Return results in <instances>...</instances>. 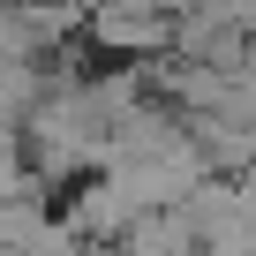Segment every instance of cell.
Returning <instances> with one entry per match:
<instances>
[{
    "label": "cell",
    "instance_id": "1",
    "mask_svg": "<svg viewBox=\"0 0 256 256\" xmlns=\"http://www.w3.org/2000/svg\"><path fill=\"white\" fill-rule=\"evenodd\" d=\"M83 30L113 60H151V53H166L174 16H166V0H90V23Z\"/></svg>",
    "mask_w": 256,
    "mask_h": 256
},
{
    "label": "cell",
    "instance_id": "2",
    "mask_svg": "<svg viewBox=\"0 0 256 256\" xmlns=\"http://www.w3.org/2000/svg\"><path fill=\"white\" fill-rule=\"evenodd\" d=\"M38 98H46V68L38 60H0V128H23Z\"/></svg>",
    "mask_w": 256,
    "mask_h": 256
},
{
    "label": "cell",
    "instance_id": "3",
    "mask_svg": "<svg viewBox=\"0 0 256 256\" xmlns=\"http://www.w3.org/2000/svg\"><path fill=\"white\" fill-rule=\"evenodd\" d=\"M23 188H38L30 181V158H23V136L0 128V196H23Z\"/></svg>",
    "mask_w": 256,
    "mask_h": 256
}]
</instances>
